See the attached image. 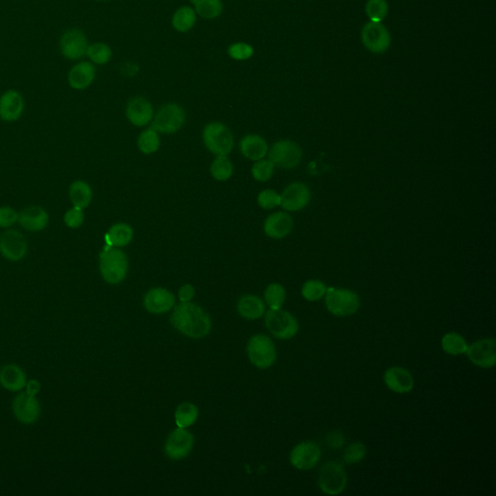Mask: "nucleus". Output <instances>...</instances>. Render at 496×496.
<instances>
[{"label":"nucleus","instance_id":"obj_47","mask_svg":"<svg viewBox=\"0 0 496 496\" xmlns=\"http://www.w3.org/2000/svg\"><path fill=\"white\" fill-rule=\"evenodd\" d=\"M195 295L194 287L190 284L183 285L179 291V297L181 303H188L190 302L192 298H193Z\"/></svg>","mask_w":496,"mask_h":496},{"label":"nucleus","instance_id":"obj_5","mask_svg":"<svg viewBox=\"0 0 496 496\" xmlns=\"http://www.w3.org/2000/svg\"><path fill=\"white\" fill-rule=\"evenodd\" d=\"M186 118V111L180 105L166 104L153 116L152 128L159 133L174 134L183 128Z\"/></svg>","mask_w":496,"mask_h":496},{"label":"nucleus","instance_id":"obj_34","mask_svg":"<svg viewBox=\"0 0 496 496\" xmlns=\"http://www.w3.org/2000/svg\"><path fill=\"white\" fill-rule=\"evenodd\" d=\"M160 138L155 129L145 130L138 139V147L144 155H152L159 150Z\"/></svg>","mask_w":496,"mask_h":496},{"label":"nucleus","instance_id":"obj_38","mask_svg":"<svg viewBox=\"0 0 496 496\" xmlns=\"http://www.w3.org/2000/svg\"><path fill=\"white\" fill-rule=\"evenodd\" d=\"M327 286L320 280L313 279L306 282L302 288L303 297L310 302H316L325 297Z\"/></svg>","mask_w":496,"mask_h":496},{"label":"nucleus","instance_id":"obj_31","mask_svg":"<svg viewBox=\"0 0 496 496\" xmlns=\"http://www.w3.org/2000/svg\"><path fill=\"white\" fill-rule=\"evenodd\" d=\"M441 345L444 352L453 356L464 354L468 348L466 339L454 332H448L442 337Z\"/></svg>","mask_w":496,"mask_h":496},{"label":"nucleus","instance_id":"obj_41","mask_svg":"<svg viewBox=\"0 0 496 496\" xmlns=\"http://www.w3.org/2000/svg\"><path fill=\"white\" fill-rule=\"evenodd\" d=\"M367 456V447L362 442L350 444L344 451V461L347 464H357Z\"/></svg>","mask_w":496,"mask_h":496},{"label":"nucleus","instance_id":"obj_10","mask_svg":"<svg viewBox=\"0 0 496 496\" xmlns=\"http://www.w3.org/2000/svg\"><path fill=\"white\" fill-rule=\"evenodd\" d=\"M27 238L19 231L7 229L0 235V254L8 261L19 262L27 256Z\"/></svg>","mask_w":496,"mask_h":496},{"label":"nucleus","instance_id":"obj_7","mask_svg":"<svg viewBox=\"0 0 496 496\" xmlns=\"http://www.w3.org/2000/svg\"><path fill=\"white\" fill-rule=\"evenodd\" d=\"M266 326L267 329L279 339H290L298 332L297 319L287 311L270 310L266 314Z\"/></svg>","mask_w":496,"mask_h":496},{"label":"nucleus","instance_id":"obj_26","mask_svg":"<svg viewBox=\"0 0 496 496\" xmlns=\"http://www.w3.org/2000/svg\"><path fill=\"white\" fill-rule=\"evenodd\" d=\"M241 155L251 161L263 159L269 152L267 142L259 135H246L240 143Z\"/></svg>","mask_w":496,"mask_h":496},{"label":"nucleus","instance_id":"obj_39","mask_svg":"<svg viewBox=\"0 0 496 496\" xmlns=\"http://www.w3.org/2000/svg\"><path fill=\"white\" fill-rule=\"evenodd\" d=\"M87 54L90 61L99 65L108 63L113 56L110 47L104 43L88 46Z\"/></svg>","mask_w":496,"mask_h":496},{"label":"nucleus","instance_id":"obj_3","mask_svg":"<svg viewBox=\"0 0 496 496\" xmlns=\"http://www.w3.org/2000/svg\"><path fill=\"white\" fill-rule=\"evenodd\" d=\"M202 141L210 152L217 157H227L234 149V137L227 126L210 123L202 130Z\"/></svg>","mask_w":496,"mask_h":496},{"label":"nucleus","instance_id":"obj_43","mask_svg":"<svg viewBox=\"0 0 496 496\" xmlns=\"http://www.w3.org/2000/svg\"><path fill=\"white\" fill-rule=\"evenodd\" d=\"M64 224L70 229H78L84 224L85 214L84 210L79 207H73L67 210L63 217Z\"/></svg>","mask_w":496,"mask_h":496},{"label":"nucleus","instance_id":"obj_2","mask_svg":"<svg viewBox=\"0 0 496 496\" xmlns=\"http://www.w3.org/2000/svg\"><path fill=\"white\" fill-rule=\"evenodd\" d=\"M101 275L106 282L119 284L126 279L128 271V259L123 250L108 246L100 253Z\"/></svg>","mask_w":496,"mask_h":496},{"label":"nucleus","instance_id":"obj_21","mask_svg":"<svg viewBox=\"0 0 496 496\" xmlns=\"http://www.w3.org/2000/svg\"><path fill=\"white\" fill-rule=\"evenodd\" d=\"M176 298L173 293L164 288H155L145 296V308L149 313L161 314L172 310Z\"/></svg>","mask_w":496,"mask_h":496},{"label":"nucleus","instance_id":"obj_23","mask_svg":"<svg viewBox=\"0 0 496 496\" xmlns=\"http://www.w3.org/2000/svg\"><path fill=\"white\" fill-rule=\"evenodd\" d=\"M126 116L135 126H147L155 116L152 105L144 97H135L127 104Z\"/></svg>","mask_w":496,"mask_h":496},{"label":"nucleus","instance_id":"obj_27","mask_svg":"<svg viewBox=\"0 0 496 496\" xmlns=\"http://www.w3.org/2000/svg\"><path fill=\"white\" fill-rule=\"evenodd\" d=\"M92 186L85 181H75L69 187V199L73 207L85 210L92 201Z\"/></svg>","mask_w":496,"mask_h":496},{"label":"nucleus","instance_id":"obj_20","mask_svg":"<svg viewBox=\"0 0 496 496\" xmlns=\"http://www.w3.org/2000/svg\"><path fill=\"white\" fill-rule=\"evenodd\" d=\"M384 382L387 388L397 394H407L414 388V378L409 370L401 367H393L386 370Z\"/></svg>","mask_w":496,"mask_h":496},{"label":"nucleus","instance_id":"obj_36","mask_svg":"<svg viewBox=\"0 0 496 496\" xmlns=\"http://www.w3.org/2000/svg\"><path fill=\"white\" fill-rule=\"evenodd\" d=\"M286 298V292L284 287L279 283H272L265 291V301L271 310H279Z\"/></svg>","mask_w":496,"mask_h":496},{"label":"nucleus","instance_id":"obj_29","mask_svg":"<svg viewBox=\"0 0 496 496\" xmlns=\"http://www.w3.org/2000/svg\"><path fill=\"white\" fill-rule=\"evenodd\" d=\"M133 235L134 232L131 226L126 224V223H118V224L111 226L110 230L108 231L106 241H107L109 246L123 248L131 243Z\"/></svg>","mask_w":496,"mask_h":496},{"label":"nucleus","instance_id":"obj_4","mask_svg":"<svg viewBox=\"0 0 496 496\" xmlns=\"http://www.w3.org/2000/svg\"><path fill=\"white\" fill-rule=\"evenodd\" d=\"M325 296L327 308L334 316H350L359 310L360 298L353 291L327 288Z\"/></svg>","mask_w":496,"mask_h":496},{"label":"nucleus","instance_id":"obj_12","mask_svg":"<svg viewBox=\"0 0 496 496\" xmlns=\"http://www.w3.org/2000/svg\"><path fill=\"white\" fill-rule=\"evenodd\" d=\"M470 362L482 368H493L496 363L495 339H483L468 345L466 351Z\"/></svg>","mask_w":496,"mask_h":496},{"label":"nucleus","instance_id":"obj_9","mask_svg":"<svg viewBox=\"0 0 496 496\" xmlns=\"http://www.w3.org/2000/svg\"><path fill=\"white\" fill-rule=\"evenodd\" d=\"M269 159L274 165L283 169L298 167L303 158V152L297 143L282 140L274 143L269 150Z\"/></svg>","mask_w":496,"mask_h":496},{"label":"nucleus","instance_id":"obj_18","mask_svg":"<svg viewBox=\"0 0 496 496\" xmlns=\"http://www.w3.org/2000/svg\"><path fill=\"white\" fill-rule=\"evenodd\" d=\"M25 110V100L19 92L7 90L0 96V119L6 123H13L22 116Z\"/></svg>","mask_w":496,"mask_h":496},{"label":"nucleus","instance_id":"obj_16","mask_svg":"<svg viewBox=\"0 0 496 496\" xmlns=\"http://www.w3.org/2000/svg\"><path fill=\"white\" fill-rule=\"evenodd\" d=\"M320 447L315 442H303L293 449L290 461L295 468L300 470H310L314 468L320 461Z\"/></svg>","mask_w":496,"mask_h":496},{"label":"nucleus","instance_id":"obj_48","mask_svg":"<svg viewBox=\"0 0 496 496\" xmlns=\"http://www.w3.org/2000/svg\"><path fill=\"white\" fill-rule=\"evenodd\" d=\"M41 389V384L39 383L35 379L27 382V385H25V393L31 394V396H37L39 392Z\"/></svg>","mask_w":496,"mask_h":496},{"label":"nucleus","instance_id":"obj_32","mask_svg":"<svg viewBox=\"0 0 496 496\" xmlns=\"http://www.w3.org/2000/svg\"><path fill=\"white\" fill-rule=\"evenodd\" d=\"M195 11L204 19H215L223 11L222 0H191Z\"/></svg>","mask_w":496,"mask_h":496},{"label":"nucleus","instance_id":"obj_28","mask_svg":"<svg viewBox=\"0 0 496 496\" xmlns=\"http://www.w3.org/2000/svg\"><path fill=\"white\" fill-rule=\"evenodd\" d=\"M238 310L241 315L249 320H255L264 315L266 306L259 297L246 295L241 298L238 303Z\"/></svg>","mask_w":496,"mask_h":496},{"label":"nucleus","instance_id":"obj_40","mask_svg":"<svg viewBox=\"0 0 496 496\" xmlns=\"http://www.w3.org/2000/svg\"><path fill=\"white\" fill-rule=\"evenodd\" d=\"M274 167L275 165L270 159L256 161L255 164L252 166V176L260 183L271 180L272 176H274Z\"/></svg>","mask_w":496,"mask_h":496},{"label":"nucleus","instance_id":"obj_13","mask_svg":"<svg viewBox=\"0 0 496 496\" xmlns=\"http://www.w3.org/2000/svg\"><path fill=\"white\" fill-rule=\"evenodd\" d=\"M13 412L16 419L23 425H32L37 422L41 414V406L35 396L23 392L13 401Z\"/></svg>","mask_w":496,"mask_h":496},{"label":"nucleus","instance_id":"obj_24","mask_svg":"<svg viewBox=\"0 0 496 496\" xmlns=\"http://www.w3.org/2000/svg\"><path fill=\"white\" fill-rule=\"evenodd\" d=\"M27 375L19 365L10 363L0 370V385L8 391H23L27 385Z\"/></svg>","mask_w":496,"mask_h":496},{"label":"nucleus","instance_id":"obj_46","mask_svg":"<svg viewBox=\"0 0 496 496\" xmlns=\"http://www.w3.org/2000/svg\"><path fill=\"white\" fill-rule=\"evenodd\" d=\"M344 436L340 433H331L327 436V443L332 449L339 448V447L344 445Z\"/></svg>","mask_w":496,"mask_h":496},{"label":"nucleus","instance_id":"obj_8","mask_svg":"<svg viewBox=\"0 0 496 496\" xmlns=\"http://www.w3.org/2000/svg\"><path fill=\"white\" fill-rule=\"evenodd\" d=\"M248 353L250 362L262 370L272 367L277 360L274 342L264 334H257L249 340Z\"/></svg>","mask_w":496,"mask_h":496},{"label":"nucleus","instance_id":"obj_17","mask_svg":"<svg viewBox=\"0 0 496 496\" xmlns=\"http://www.w3.org/2000/svg\"><path fill=\"white\" fill-rule=\"evenodd\" d=\"M280 206L288 212H297L308 206L310 201V191L305 183H294L285 188Z\"/></svg>","mask_w":496,"mask_h":496},{"label":"nucleus","instance_id":"obj_22","mask_svg":"<svg viewBox=\"0 0 496 496\" xmlns=\"http://www.w3.org/2000/svg\"><path fill=\"white\" fill-rule=\"evenodd\" d=\"M293 218L284 212H274L267 217L264 224L265 234L267 237L280 240L287 237L293 229Z\"/></svg>","mask_w":496,"mask_h":496},{"label":"nucleus","instance_id":"obj_25","mask_svg":"<svg viewBox=\"0 0 496 496\" xmlns=\"http://www.w3.org/2000/svg\"><path fill=\"white\" fill-rule=\"evenodd\" d=\"M95 67L90 62L83 61L70 70L68 83L76 90H85L92 84L95 78Z\"/></svg>","mask_w":496,"mask_h":496},{"label":"nucleus","instance_id":"obj_45","mask_svg":"<svg viewBox=\"0 0 496 496\" xmlns=\"http://www.w3.org/2000/svg\"><path fill=\"white\" fill-rule=\"evenodd\" d=\"M18 219H19V212L10 207H0V228L8 229L18 223Z\"/></svg>","mask_w":496,"mask_h":496},{"label":"nucleus","instance_id":"obj_33","mask_svg":"<svg viewBox=\"0 0 496 496\" xmlns=\"http://www.w3.org/2000/svg\"><path fill=\"white\" fill-rule=\"evenodd\" d=\"M199 410L196 405L190 402H184L176 409L175 413L176 424L179 428H188L198 419Z\"/></svg>","mask_w":496,"mask_h":496},{"label":"nucleus","instance_id":"obj_15","mask_svg":"<svg viewBox=\"0 0 496 496\" xmlns=\"http://www.w3.org/2000/svg\"><path fill=\"white\" fill-rule=\"evenodd\" d=\"M194 445V437L188 430L176 428L169 436L165 444V454L171 459H184L190 453Z\"/></svg>","mask_w":496,"mask_h":496},{"label":"nucleus","instance_id":"obj_11","mask_svg":"<svg viewBox=\"0 0 496 496\" xmlns=\"http://www.w3.org/2000/svg\"><path fill=\"white\" fill-rule=\"evenodd\" d=\"M361 38L363 46L373 54H383L391 46V35L381 23L370 22L363 28Z\"/></svg>","mask_w":496,"mask_h":496},{"label":"nucleus","instance_id":"obj_49","mask_svg":"<svg viewBox=\"0 0 496 496\" xmlns=\"http://www.w3.org/2000/svg\"><path fill=\"white\" fill-rule=\"evenodd\" d=\"M96 1H106V0H96Z\"/></svg>","mask_w":496,"mask_h":496},{"label":"nucleus","instance_id":"obj_35","mask_svg":"<svg viewBox=\"0 0 496 496\" xmlns=\"http://www.w3.org/2000/svg\"><path fill=\"white\" fill-rule=\"evenodd\" d=\"M233 164L227 157H217L210 166V174L219 181L229 180L233 175Z\"/></svg>","mask_w":496,"mask_h":496},{"label":"nucleus","instance_id":"obj_1","mask_svg":"<svg viewBox=\"0 0 496 496\" xmlns=\"http://www.w3.org/2000/svg\"><path fill=\"white\" fill-rule=\"evenodd\" d=\"M171 322L178 331L192 339L206 337L212 328L209 315L200 306L189 302L176 306Z\"/></svg>","mask_w":496,"mask_h":496},{"label":"nucleus","instance_id":"obj_44","mask_svg":"<svg viewBox=\"0 0 496 496\" xmlns=\"http://www.w3.org/2000/svg\"><path fill=\"white\" fill-rule=\"evenodd\" d=\"M228 54L236 61H246L253 56L254 49L248 43H235L229 47Z\"/></svg>","mask_w":496,"mask_h":496},{"label":"nucleus","instance_id":"obj_42","mask_svg":"<svg viewBox=\"0 0 496 496\" xmlns=\"http://www.w3.org/2000/svg\"><path fill=\"white\" fill-rule=\"evenodd\" d=\"M257 202L260 207L264 210H272L280 206L282 204V196L272 189H266L258 195Z\"/></svg>","mask_w":496,"mask_h":496},{"label":"nucleus","instance_id":"obj_30","mask_svg":"<svg viewBox=\"0 0 496 496\" xmlns=\"http://www.w3.org/2000/svg\"><path fill=\"white\" fill-rule=\"evenodd\" d=\"M195 23H196V12L188 6L179 8L173 16V28L179 32H187L190 30L194 27Z\"/></svg>","mask_w":496,"mask_h":496},{"label":"nucleus","instance_id":"obj_19","mask_svg":"<svg viewBox=\"0 0 496 496\" xmlns=\"http://www.w3.org/2000/svg\"><path fill=\"white\" fill-rule=\"evenodd\" d=\"M49 217L47 210L40 206H30L19 212L18 223L23 229L30 232L37 233L45 230L49 224Z\"/></svg>","mask_w":496,"mask_h":496},{"label":"nucleus","instance_id":"obj_6","mask_svg":"<svg viewBox=\"0 0 496 496\" xmlns=\"http://www.w3.org/2000/svg\"><path fill=\"white\" fill-rule=\"evenodd\" d=\"M319 487L328 495H337L346 488L347 475L341 464L337 461L325 464L318 478Z\"/></svg>","mask_w":496,"mask_h":496},{"label":"nucleus","instance_id":"obj_14","mask_svg":"<svg viewBox=\"0 0 496 496\" xmlns=\"http://www.w3.org/2000/svg\"><path fill=\"white\" fill-rule=\"evenodd\" d=\"M59 47L64 58L71 61L84 58L88 48L87 36L82 30L77 28L65 31L61 36Z\"/></svg>","mask_w":496,"mask_h":496},{"label":"nucleus","instance_id":"obj_37","mask_svg":"<svg viewBox=\"0 0 496 496\" xmlns=\"http://www.w3.org/2000/svg\"><path fill=\"white\" fill-rule=\"evenodd\" d=\"M365 12L370 22L381 23L388 15V2L387 0H368L365 5Z\"/></svg>","mask_w":496,"mask_h":496}]
</instances>
